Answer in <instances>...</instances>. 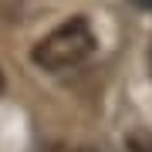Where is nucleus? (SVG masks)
<instances>
[{
    "mask_svg": "<svg viewBox=\"0 0 152 152\" xmlns=\"http://www.w3.org/2000/svg\"><path fill=\"white\" fill-rule=\"evenodd\" d=\"M95 48H98V41H95V31L88 24V17H71V20L58 24L54 31H48L34 44L31 61L48 75H61V71L85 64L95 54Z\"/></svg>",
    "mask_w": 152,
    "mask_h": 152,
    "instance_id": "obj_1",
    "label": "nucleus"
},
{
    "mask_svg": "<svg viewBox=\"0 0 152 152\" xmlns=\"http://www.w3.org/2000/svg\"><path fill=\"white\" fill-rule=\"evenodd\" d=\"M125 149L129 152H152V132H145V129L129 132L125 135Z\"/></svg>",
    "mask_w": 152,
    "mask_h": 152,
    "instance_id": "obj_2",
    "label": "nucleus"
},
{
    "mask_svg": "<svg viewBox=\"0 0 152 152\" xmlns=\"http://www.w3.org/2000/svg\"><path fill=\"white\" fill-rule=\"evenodd\" d=\"M44 152H98L95 145H71V142H54V145H48Z\"/></svg>",
    "mask_w": 152,
    "mask_h": 152,
    "instance_id": "obj_3",
    "label": "nucleus"
},
{
    "mask_svg": "<svg viewBox=\"0 0 152 152\" xmlns=\"http://www.w3.org/2000/svg\"><path fill=\"white\" fill-rule=\"evenodd\" d=\"M135 7H142V10H152V0H132Z\"/></svg>",
    "mask_w": 152,
    "mask_h": 152,
    "instance_id": "obj_4",
    "label": "nucleus"
},
{
    "mask_svg": "<svg viewBox=\"0 0 152 152\" xmlns=\"http://www.w3.org/2000/svg\"><path fill=\"white\" fill-rule=\"evenodd\" d=\"M4 88H7V78H4V71H0V95H4Z\"/></svg>",
    "mask_w": 152,
    "mask_h": 152,
    "instance_id": "obj_5",
    "label": "nucleus"
},
{
    "mask_svg": "<svg viewBox=\"0 0 152 152\" xmlns=\"http://www.w3.org/2000/svg\"><path fill=\"white\" fill-rule=\"evenodd\" d=\"M149 71H152V44H149Z\"/></svg>",
    "mask_w": 152,
    "mask_h": 152,
    "instance_id": "obj_6",
    "label": "nucleus"
}]
</instances>
